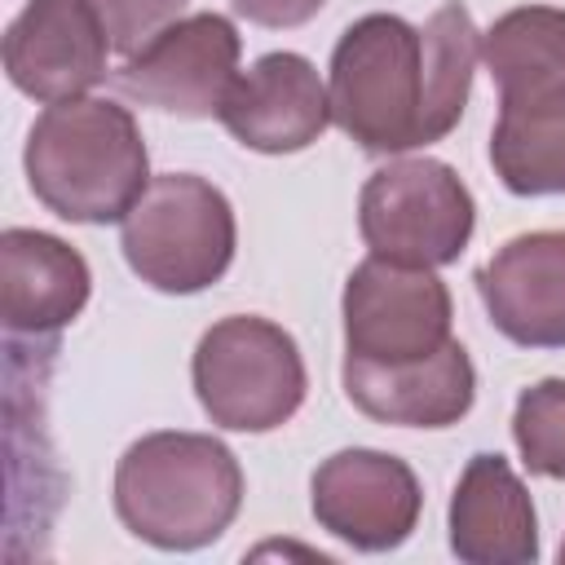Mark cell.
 <instances>
[{
	"mask_svg": "<svg viewBox=\"0 0 565 565\" xmlns=\"http://www.w3.org/2000/svg\"><path fill=\"white\" fill-rule=\"evenodd\" d=\"M477 296L512 344L565 349V230L508 238L477 269Z\"/></svg>",
	"mask_w": 565,
	"mask_h": 565,
	"instance_id": "cell-12",
	"label": "cell"
},
{
	"mask_svg": "<svg viewBox=\"0 0 565 565\" xmlns=\"http://www.w3.org/2000/svg\"><path fill=\"white\" fill-rule=\"evenodd\" d=\"M234 243L238 225L230 199L194 172L150 177L141 199L119 221L128 269L163 296H194L221 282L234 260Z\"/></svg>",
	"mask_w": 565,
	"mask_h": 565,
	"instance_id": "cell-4",
	"label": "cell"
},
{
	"mask_svg": "<svg viewBox=\"0 0 565 565\" xmlns=\"http://www.w3.org/2000/svg\"><path fill=\"white\" fill-rule=\"evenodd\" d=\"M481 62L499 102H525L565 88V9L525 4L494 18L481 35Z\"/></svg>",
	"mask_w": 565,
	"mask_h": 565,
	"instance_id": "cell-16",
	"label": "cell"
},
{
	"mask_svg": "<svg viewBox=\"0 0 565 565\" xmlns=\"http://www.w3.org/2000/svg\"><path fill=\"white\" fill-rule=\"evenodd\" d=\"M110 35L93 0H26L4 31V71L18 93L53 106L106 79Z\"/></svg>",
	"mask_w": 565,
	"mask_h": 565,
	"instance_id": "cell-10",
	"label": "cell"
},
{
	"mask_svg": "<svg viewBox=\"0 0 565 565\" xmlns=\"http://www.w3.org/2000/svg\"><path fill=\"white\" fill-rule=\"evenodd\" d=\"M93 9L106 22L110 49L132 57L141 44H150L163 26H172L181 18L185 0H93Z\"/></svg>",
	"mask_w": 565,
	"mask_h": 565,
	"instance_id": "cell-19",
	"label": "cell"
},
{
	"mask_svg": "<svg viewBox=\"0 0 565 565\" xmlns=\"http://www.w3.org/2000/svg\"><path fill=\"white\" fill-rule=\"evenodd\" d=\"M344 353L366 362H415L450 340V291L433 269L362 260L344 282Z\"/></svg>",
	"mask_w": 565,
	"mask_h": 565,
	"instance_id": "cell-7",
	"label": "cell"
},
{
	"mask_svg": "<svg viewBox=\"0 0 565 565\" xmlns=\"http://www.w3.org/2000/svg\"><path fill=\"white\" fill-rule=\"evenodd\" d=\"M472 225V190L441 159H397L371 172L358 199V230L371 256L415 269L459 260Z\"/></svg>",
	"mask_w": 565,
	"mask_h": 565,
	"instance_id": "cell-6",
	"label": "cell"
},
{
	"mask_svg": "<svg viewBox=\"0 0 565 565\" xmlns=\"http://www.w3.org/2000/svg\"><path fill=\"white\" fill-rule=\"evenodd\" d=\"M309 503L313 521L340 543L358 552H393L415 534L424 490L406 459L353 446L318 463Z\"/></svg>",
	"mask_w": 565,
	"mask_h": 565,
	"instance_id": "cell-9",
	"label": "cell"
},
{
	"mask_svg": "<svg viewBox=\"0 0 565 565\" xmlns=\"http://www.w3.org/2000/svg\"><path fill=\"white\" fill-rule=\"evenodd\" d=\"M450 552L468 565L539 561L534 499L503 455H472L450 494Z\"/></svg>",
	"mask_w": 565,
	"mask_h": 565,
	"instance_id": "cell-14",
	"label": "cell"
},
{
	"mask_svg": "<svg viewBox=\"0 0 565 565\" xmlns=\"http://www.w3.org/2000/svg\"><path fill=\"white\" fill-rule=\"evenodd\" d=\"M512 441L530 472L565 481V375H547L521 388L512 411Z\"/></svg>",
	"mask_w": 565,
	"mask_h": 565,
	"instance_id": "cell-18",
	"label": "cell"
},
{
	"mask_svg": "<svg viewBox=\"0 0 565 565\" xmlns=\"http://www.w3.org/2000/svg\"><path fill=\"white\" fill-rule=\"evenodd\" d=\"M481 31L450 0L424 26L397 13H366L344 26L331 53V124L371 154H402L441 141L472 93Z\"/></svg>",
	"mask_w": 565,
	"mask_h": 565,
	"instance_id": "cell-1",
	"label": "cell"
},
{
	"mask_svg": "<svg viewBox=\"0 0 565 565\" xmlns=\"http://www.w3.org/2000/svg\"><path fill=\"white\" fill-rule=\"evenodd\" d=\"M26 181L35 199L75 225L124 221L150 185V159L128 106L110 97H71L44 106L26 132Z\"/></svg>",
	"mask_w": 565,
	"mask_h": 565,
	"instance_id": "cell-2",
	"label": "cell"
},
{
	"mask_svg": "<svg viewBox=\"0 0 565 565\" xmlns=\"http://www.w3.org/2000/svg\"><path fill=\"white\" fill-rule=\"evenodd\" d=\"M344 397L397 428H450L472 411L477 371L459 340H446L437 353L415 362H366L344 353Z\"/></svg>",
	"mask_w": 565,
	"mask_h": 565,
	"instance_id": "cell-13",
	"label": "cell"
},
{
	"mask_svg": "<svg viewBox=\"0 0 565 565\" xmlns=\"http://www.w3.org/2000/svg\"><path fill=\"white\" fill-rule=\"evenodd\" d=\"M234 13H243L247 22L256 26H274V31H287V26H305L309 18H318L322 0H230Z\"/></svg>",
	"mask_w": 565,
	"mask_h": 565,
	"instance_id": "cell-20",
	"label": "cell"
},
{
	"mask_svg": "<svg viewBox=\"0 0 565 565\" xmlns=\"http://www.w3.org/2000/svg\"><path fill=\"white\" fill-rule=\"evenodd\" d=\"M88 291H93L88 260L71 243L44 230L0 234V313L9 331L53 335L79 318Z\"/></svg>",
	"mask_w": 565,
	"mask_h": 565,
	"instance_id": "cell-15",
	"label": "cell"
},
{
	"mask_svg": "<svg viewBox=\"0 0 565 565\" xmlns=\"http://www.w3.org/2000/svg\"><path fill=\"white\" fill-rule=\"evenodd\" d=\"M225 132L260 154H296L313 146L331 124V93L309 57L300 53H265L256 57L216 115Z\"/></svg>",
	"mask_w": 565,
	"mask_h": 565,
	"instance_id": "cell-11",
	"label": "cell"
},
{
	"mask_svg": "<svg viewBox=\"0 0 565 565\" xmlns=\"http://www.w3.org/2000/svg\"><path fill=\"white\" fill-rule=\"evenodd\" d=\"M490 163L512 194H565V88L525 102H499Z\"/></svg>",
	"mask_w": 565,
	"mask_h": 565,
	"instance_id": "cell-17",
	"label": "cell"
},
{
	"mask_svg": "<svg viewBox=\"0 0 565 565\" xmlns=\"http://www.w3.org/2000/svg\"><path fill=\"white\" fill-rule=\"evenodd\" d=\"M238 53H243V40L230 18L190 13L163 26L150 44H141L115 71V84L137 106L207 119V115H221L225 93L238 79Z\"/></svg>",
	"mask_w": 565,
	"mask_h": 565,
	"instance_id": "cell-8",
	"label": "cell"
},
{
	"mask_svg": "<svg viewBox=\"0 0 565 565\" xmlns=\"http://www.w3.org/2000/svg\"><path fill=\"white\" fill-rule=\"evenodd\" d=\"M190 375L207 419L230 433L282 428L300 411L309 388L296 340L278 322L256 313L212 322L194 349Z\"/></svg>",
	"mask_w": 565,
	"mask_h": 565,
	"instance_id": "cell-5",
	"label": "cell"
},
{
	"mask_svg": "<svg viewBox=\"0 0 565 565\" xmlns=\"http://www.w3.org/2000/svg\"><path fill=\"white\" fill-rule=\"evenodd\" d=\"M243 508L238 455L207 433H146L115 463V512L159 552L216 543Z\"/></svg>",
	"mask_w": 565,
	"mask_h": 565,
	"instance_id": "cell-3",
	"label": "cell"
},
{
	"mask_svg": "<svg viewBox=\"0 0 565 565\" xmlns=\"http://www.w3.org/2000/svg\"><path fill=\"white\" fill-rule=\"evenodd\" d=\"M561 561H565V543H561Z\"/></svg>",
	"mask_w": 565,
	"mask_h": 565,
	"instance_id": "cell-21",
	"label": "cell"
}]
</instances>
